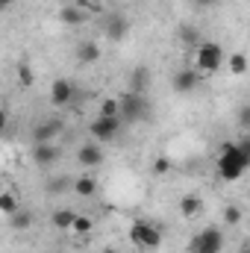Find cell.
<instances>
[{
  "mask_svg": "<svg viewBox=\"0 0 250 253\" xmlns=\"http://www.w3.org/2000/svg\"><path fill=\"white\" fill-rule=\"evenodd\" d=\"M168 171H171V162H168V159H162V156H159V159H153V174H159V177H162V174H168Z\"/></svg>",
  "mask_w": 250,
  "mask_h": 253,
  "instance_id": "25",
  "label": "cell"
},
{
  "mask_svg": "<svg viewBox=\"0 0 250 253\" xmlns=\"http://www.w3.org/2000/svg\"><path fill=\"white\" fill-rule=\"evenodd\" d=\"M6 124H9V115H6V112H3V109H0V132H3V129H6Z\"/></svg>",
  "mask_w": 250,
  "mask_h": 253,
  "instance_id": "28",
  "label": "cell"
},
{
  "mask_svg": "<svg viewBox=\"0 0 250 253\" xmlns=\"http://www.w3.org/2000/svg\"><path fill=\"white\" fill-rule=\"evenodd\" d=\"M200 83H203V74H197L194 68H183V71H177V74H174V80H171L174 91H180V94H188V91H194Z\"/></svg>",
  "mask_w": 250,
  "mask_h": 253,
  "instance_id": "8",
  "label": "cell"
},
{
  "mask_svg": "<svg viewBox=\"0 0 250 253\" xmlns=\"http://www.w3.org/2000/svg\"><path fill=\"white\" fill-rule=\"evenodd\" d=\"M150 115V103L144 100V94H132L126 91L124 97H118V118L126 124H138Z\"/></svg>",
  "mask_w": 250,
  "mask_h": 253,
  "instance_id": "2",
  "label": "cell"
},
{
  "mask_svg": "<svg viewBox=\"0 0 250 253\" xmlns=\"http://www.w3.org/2000/svg\"><path fill=\"white\" fill-rule=\"evenodd\" d=\"M0 109H3V106H0Z\"/></svg>",
  "mask_w": 250,
  "mask_h": 253,
  "instance_id": "32",
  "label": "cell"
},
{
  "mask_svg": "<svg viewBox=\"0 0 250 253\" xmlns=\"http://www.w3.org/2000/svg\"><path fill=\"white\" fill-rule=\"evenodd\" d=\"M224 251V233L218 227H206L191 239V253H221Z\"/></svg>",
  "mask_w": 250,
  "mask_h": 253,
  "instance_id": "5",
  "label": "cell"
},
{
  "mask_svg": "<svg viewBox=\"0 0 250 253\" xmlns=\"http://www.w3.org/2000/svg\"><path fill=\"white\" fill-rule=\"evenodd\" d=\"M15 209H21V206H18V194H15V191H0V212L9 218Z\"/></svg>",
  "mask_w": 250,
  "mask_h": 253,
  "instance_id": "20",
  "label": "cell"
},
{
  "mask_svg": "<svg viewBox=\"0 0 250 253\" xmlns=\"http://www.w3.org/2000/svg\"><path fill=\"white\" fill-rule=\"evenodd\" d=\"M100 115L103 118H118V97H106L100 103Z\"/></svg>",
  "mask_w": 250,
  "mask_h": 253,
  "instance_id": "24",
  "label": "cell"
},
{
  "mask_svg": "<svg viewBox=\"0 0 250 253\" xmlns=\"http://www.w3.org/2000/svg\"><path fill=\"white\" fill-rule=\"evenodd\" d=\"M121 124H124L121 118H103V115H97V118L88 124V132H91V138H94V141L109 144V141H115V138H118Z\"/></svg>",
  "mask_w": 250,
  "mask_h": 253,
  "instance_id": "6",
  "label": "cell"
},
{
  "mask_svg": "<svg viewBox=\"0 0 250 253\" xmlns=\"http://www.w3.org/2000/svg\"><path fill=\"white\" fill-rule=\"evenodd\" d=\"M250 165V144L248 141H227V144H221V156H218V174H221V180H227V183H233V180H239L245 171H248Z\"/></svg>",
  "mask_w": 250,
  "mask_h": 253,
  "instance_id": "1",
  "label": "cell"
},
{
  "mask_svg": "<svg viewBox=\"0 0 250 253\" xmlns=\"http://www.w3.org/2000/svg\"><path fill=\"white\" fill-rule=\"evenodd\" d=\"M59 156H62V150H59L53 141H42V144L33 147V162H36L39 168H50V165H56Z\"/></svg>",
  "mask_w": 250,
  "mask_h": 253,
  "instance_id": "7",
  "label": "cell"
},
{
  "mask_svg": "<svg viewBox=\"0 0 250 253\" xmlns=\"http://www.w3.org/2000/svg\"><path fill=\"white\" fill-rule=\"evenodd\" d=\"M194 3H197V6H203V9H209V6H215L218 0H194Z\"/></svg>",
  "mask_w": 250,
  "mask_h": 253,
  "instance_id": "29",
  "label": "cell"
},
{
  "mask_svg": "<svg viewBox=\"0 0 250 253\" xmlns=\"http://www.w3.org/2000/svg\"><path fill=\"white\" fill-rule=\"evenodd\" d=\"M197 74H215L224 59H227V53H224V47L218 44V42H203V44H197Z\"/></svg>",
  "mask_w": 250,
  "mask_h": 253,
  "instance_id": "3",
  "label": "cell"
},
{
  "mask_svg": "<svg viewBox=\"0 0 250 253\" xmlns=\"http://www.w3.org/2000/svg\"><path fill=\"white\" fill-rule=\"evenodd\" d=\"M77 162H80L83 168H97V165L103 162V150H100V144H83V147L77 150Z\"/></svg>",
  "mask_w": 250,
  "mask_h": 253,
  "instance_id": "11",
  "label": "cell"
},
{
  "mask_svg": "<svg viewBox=\"0 0 250 253\" xmlns=\"http://www.w3.org/2000/svg\"><path fill=\"white\" fill-rule=\"evenodd\" d=\"M74 100V83L71 80H53L50 85V103L53 106H68Z\"/></svg>",
  "mask_w": 250,
  "mask_h": 253,
  "instance_id": "10",
  "label": "cell"
},
{
  "mask_svg": "<svg viewBox=\"0 0 250 253\" xmlns=\"http://www.w3.org/2000/svg\"><path fill=\"white\" fill-rule=\"evenodd\" d=\"M147 85H150V68H144V65L132 68V74H129V91L132 94H144Z\"/></svg>",
  "mask_w": 250,
  "mask_h": 253,
  "instance_id": "13",
  "label": "cell"
},
{
  "mask_svg": "<svg viewBox=\"0 0 250 253\" xmlns=\"http://www.w3.org/2000/svg\"><path fill=\"white\" fill-rule=\"evenodd\" d=\"M227 62H230V71L236 77H245L248 74V56L245 53H233V56H227Z\"/></svg>",
  "mask_w": 250,
  "mask_h": 253,
  "instance_id": "22",
  "label": "cell"
},
{
  "mask_svg": "<svg viewBox=\"0 0 250 253\" xmlns=\"http://www.w3.org/2000/svg\"><path fill=\"white\" fill-rule=\"evenodd\" d=\"M74 209H56L53 215H50V221H53V227L56 230H71V224H74Z\"/></svg>",
  "mask_w": 250,
  "mask_h": 253,
  "instance_id": "18",
  "label": "cell"
},
{
  "mask_svg": "<svg viewBox=\"0 0 250 253\" xmlns=\"http://www.w3.org/2000/svg\"><path fill=\"white\" fill-rule=\"evenodd\" d=\"M77 59H80L83 65L97 62V59H100V47H97L94 42H83V44L77 47Z\"/></svg>",
  "mask_w": 250,
  "mask_h": 253,
  "instance_id": "17",
  "label": "cell"
},
{
  "mask_svg": "<svg viewBox=\"0 0 250 253\" xmlns=\"http://www.w3.org/2000/svg\"><path fill=\"white\" fill-rule=\"evenodd\" d=\"M85 9H80V6H65L62 12H59V21L68 24V27H80V24H85Z\"/></svg>",
  "mask_w": 250,
  "mask_h": 253,
  "instance_id": "16",
  "label": "cell"
},
{
  "mask_svg": "<svg viewBox=\"0 0 250 253\" xmlns=\"http://www.w3.org/2000/svg\"><path fill=\"white\" fill-rule=\"evenodd\" d=\"M203 212V197H197V194H186V197H180V215H186V218H197Z\"/></svg>",
  "mask_w": 250,
  "mask_h": 253,
  "instance_id": "14",
  "label": "cell"
},
{
  "mask_svg": "<svg viewBox=\"0 0 250 253\" xmlns=\"http://www.w3.org/2000/svg\"><path fill=\"white\" fill-rule=\"evenodd\" d=\"M129 242L138 245L141 251H159L162 248V230L147 224V221H132L129 227Z\"/></svg>",
  "mask_w": 250,
  "mask_h": 253,
  "instance_id": "4",
  "label": "cell"
},
{
  "mask_svg": "<svg viewBox=\"0 0 250 253\" xmlns=\"http://www.w3.org/2000/svg\"><path fill=\"white\" fill-rule=\"evenodd\" d=\"M224 221H227V224H239V221H242V209H236V206H227V212H224Z\"/></svg>",
  "mask_w": 250,
  "mask_h": 253,
  "instance_id": "26",
  "label": "cell"
},
{
  "mask_svg": "<svg viewBox=\"0 0 250 253\" xmlns=\"http://www.w3.org/2000/svg\"><path fill=\"white\" fill-rule=\"evenodd\" d=\"M103 253H118V251H115V248H106V251H103Z\"/></svg>",
  "mask_w": 250,
  "mask_h": 253,
  "instance_id": "31",
  "label": "cell"
},
{
  "mask_svg": "<svg viewBox=\"0 0 250 253\" xmlns=\"http://www.w3.org/2000/svg\"><path fill=\"white\" fill-rule=\"evenodd\" d=\"M59 132H62V121L47 118V121H42V124L33 129V138H36V144H42V141H53Z\"/></svg>",
  "mask_w": 250,
  "mask_h": 253,
  "instance_id": "12",
  "label": "cell"
},
{
  "mask_svg": "<svg viewBox=\"0 0 250 253\" xmlns=\"http://www.w3.org/2000/svg\"><path fill=\"white\" fill-rule=\"evenodd\" d=\"M91 227H94V221H91L88 215H74V224H71V230H74L77 236H88V233H91Z\"/></svg>",
  "mask_w": 250,
  "mask_h": 253,
  "instance_id": "21",
  "label": "cell"
},
{
  "mask_svg": "<svg viewBox=\"0 0 250 253\" xmlns=\"http://www.w3.org/2000/svg\"><path fill=\"white\" fill-rule=\"evenodd\" d=\"M9 224H12L15 230H27V227L33 224V212H27V209H15V212L9 215Z\"/></svg>",
  "mask_w": 250,
  "mask_h": 253,
  "instance_id": "19",
  "label": "cell"
},
{
  "mask_svg": "<svg viewBox=\"0 0 250 253\" xmlns=\"http://www.w3.org/2000/svg\"><path fill=\"white\" fill-rule=\"evenodd\" d=\"M18 83H21V85H24V88H30V85H33V83H36V74H33V68H30V65H18Z\"/></svg>",
  "mask_w": 250,
  "mask_h": 253,
  "instance_id": "23",
  "label": "cell"
},
{
  "mask_svg": "<svg viewBox=\"0 0 250 253\" xmlns=\"http://www.w3.org/2000/svg\"><path fill=\"white\" fill-rule=\"evenodd\" d=\"M74 191H77V197H94L97 194V180L91 174H83V177L74 180Z\"/></svg>",
  "mask_w": 250,
  "mask_h": 253,
  "instance_id": "15",
  "label": "cell"
},
{
  "mask_svg": "<svg viewBox=\"0 0 250 253\" xmlns=\"http://www.w3.org/2000/svg\"><path fill=\"white\" fill-rule=\"evenodd\" d=\"M65 186H68V180H53V183H50V191H59V189H65Z\"/></svg>",
  "mask_w": 250,
  "mask_h": 253,
  "instance_id": "27",
  "label": "cell"
},
{
  "mask_svg": "<svg viewBox=\"0 0 250 253\" xmlns=\"http://www.w3.org/2000/svg\"><path fill=\"white\" fill-rule=\"evenodd\" d=\"M12 3H15V0H0V9H3V6H12Z\"/></svg>",
  "mask_w": 250,
  "mask_h": 253,
  "instance_id": "30",
  "label": "cell"
},
{
  "mask_svg": "<svg viewBox=\"0 0 250 253\" xmlns=\"http://www.w3.org/2000/svg\"><path fill=\"white\" fill-rule=\"evenodd\" d=\"M103 30H106V36L112 42H121L126 33H129V21H126V15H121V12H109L103 18Z\"/></svg>",
  "mask_w": 250,
  "mask_h": 253,
  "instance_id": "9",
  "label": "cell"
}]
</instances>
